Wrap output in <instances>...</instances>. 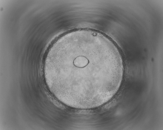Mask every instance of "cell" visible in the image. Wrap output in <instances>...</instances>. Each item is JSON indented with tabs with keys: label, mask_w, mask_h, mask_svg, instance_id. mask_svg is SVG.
<instances>
[{
	"label": "cell",
	"mask_w": 163,
	"mask_h": 130,
	"mask_svg": "<svg viewBox=\"0 0 163 130\" xmlns=\"http://www.w3.org/2000/svg\"><path fill=\"white\" fill-rule=\"evenodd\" d=\"M44 70L55 93L69 101L85 104L101 102L116 92L124 64L110 39L99 33L82 30L55 42L47 53Z\"/></svg>",
	"instance_id": "obj_1"
}]
</instances>
